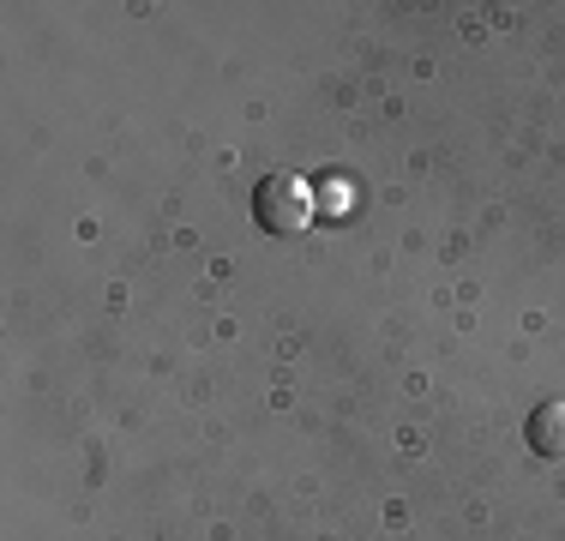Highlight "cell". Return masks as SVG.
<instances>
[{
	"label": "cell",
	"mask_w": 565,
	"mask_h": 541,
	"mask_svg": "<svg viewBox=\"0 0 565 541\" xmlns=\"http://www.w3.org/2000/svg\"><path fill=\"white\" fill-rule=\"evenodd\" d=\"M253 216H259V229H271V235H301V229L313 223V187L289 169L265 174V181L253 187Z\"/></svg>",
	"instance_id": "obj_1"
},
{
	"label": "cell",
	"mask_w": 565,
	"mask_h": 541,
	"mask_svg": "<svg viewBox=\"0 0 565 541\" xmlns=\"http://www.w3.org/2000/svg\"><path fill=\"white\" fill-rule=\"evenodd\" d=\"M523 439H530L535 457H547V464H565V403H542V410L530 415V427H523Z\"/></svg>",
	"instance_id": "obj_2"
}]
</instances>
